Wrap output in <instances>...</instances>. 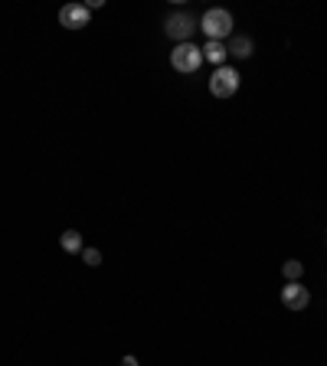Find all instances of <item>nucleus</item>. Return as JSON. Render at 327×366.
<instances>
[{"label":"nucleus","instance_id":"obj_1","mask_svg":"<svg viewBox=\"0 0 327 366\" xmlns=\"http://www.w3.org/2000/svg\"><path fill=\"white\" fill-rule=\"evenodd\" d=\"M200 30L207 33V40H213V43H223L226 36H233V13L223 7H213L203 13V20H200Z\"/></svg>","mask_w":327,"mask_h":366},{"label":"nucleus","instance_id":"obj_4","mask_svg":"<svg viewBox=\"0 0 327 366\" xmlns=\"http://www.w3.org/2000/svg\"><path fill=\"white\" fill-rule=\"evenodd\" d=\"M210 92L216 98H233L239 92V72L233 66H219L213 69V79H210Z\"/></svg>","mask_w":327,"mask_h":366},{"label":"nucleus","instance_id":"obj_7","mask_svg":"<svg viewBox=\"0 0 327 366\" xmlns=\"http://www.w3.org/2000/svg\"><path fill=\"white\" fill-rule=\"evenodd\" d=\"M226 50H229V56H236V59H249L256 46H252L249 36H233V43L226 46Z\"/></svg>","mask_w":327,"mask_h":366},{"label":"nucleus","instance_id":"obj_11","mask_svg":"<svg viewBox=\"0 0 327 366\" xmlns=\"http://www.w3.org/2000/svg\"><path fill=\"white\" fill-rule=\"evenodd\" d=\"M82 262H86L88 268H98V265H102V252H98V248H82Z\"/></svg>","mask_w":327,"mask_h":366},{"label":"nucleus","instance_id":"obj_5","mask_svg":"<svg viewBox=\"0 0 327 366\" xmlns=\"http://www.w3.org/2000/svg\"><path fill=\"white\" fill-rule=\"evenodd\" d=\"M282 304L288 307V311H304V307L311 304V291L304 288L302 281H288L282 288Z\"/></svg>","mask_w":327,"mask_h":366},{"label":"nucleus","instance_id":"obj_6","mask_svg":"<svg viewBox=\"0 0 327 366\" xmlns=\"http://www.w3.org/2000/svg\"><path fill=\"white\" fill-rule=\"evenodd\" d=\"M88 20H92V10L86 4H66L59 10V23L66 30H82V26H88Z\"/></svg>","mask_w":327,"mask_h":366},{"label":"nucleus","instance_id":"obj_10","mask_svg":"<svg viewBox=\"0 0 327 366\" xmlns=\"http://www.w3.org/2000/svg\"><path fill=\"white\" fill-rule=\"evenodd\" d=\"M302 272H304V265L298 262V258L285 262V278H288V281H298V278H302Z\"/></svg>","mask_w":327,"mask_h":366},{"label":"nucleus","instance_id":"obj_8","mask_svg":"<svg viewBox=\"0 0 327 366\" xmlns=\"http://www.w3.org/2000/svg\"><path fill=\"white\" fill-rule=\"evenodd\" d=\"M226 56H229V50H226V43H213V40H210V43L203 46V59H210L216 69H219V66H223V62H226Z\"/></svg>","mask_w":327,"mask_h":366},{"label":"nucleus","instance_id":"obj_9","mask_svg":"<svg viewBox=\"0 0 327 366\" xmlns=\"http://www.w3.org/2000/svg\"><path fill=\"white\" fill-rule=\"evenodd\" d=\"M59 246H62V252H69V256H76V252H82V236H79L76 229H69V232H62V239H59Z\"/></svg>","mask_w":327,"mask_h":366},{"label":"nucleus","instance_id":"obj_3","mask_svg":"<svg viewBox=\"0 0 327 366\" xmlns=\"http://www.w3.org/2000/svg\"><path fill=\"white\" fill-rule=\"evenodd\" d=\"M171 66L177 69V72H183V76H190V72H197V69L203 66V50L193 43H177L171 52Z\"/></svg>","mask_w":327,"mask_h":366},{"label":"nucleus","instance_id":"obj_2","mask_svg":"<svg viewBox=\"0 0 327 366\" xmlns=\"http://www.w3.org/2000/svg\"><path fill=\"white\" fill-rule=\"evenodd\" d=\"M193 30H200V23L193 20V13H183V10H177V13L164 20V33L177 40V43H193Z\"/></svg>","mask_w":327,"mask_h":366}]
</instances>
